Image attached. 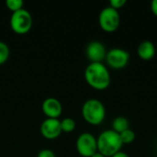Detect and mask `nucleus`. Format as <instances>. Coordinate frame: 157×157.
Returning a JSON list of instances; mask_svg holds the SVG:
<instances>
[{
	"instance_id": "obj_1",
	"label": "nucleus",
	"mask_w": 157,
	"mask_h": 157,
	"mask_svg": "<svg viewBox=\"0 0 157 157\" xmlns=\"http://www.w3.org/2000/svg\"><path fill=\"white\" fill-rule=\"evenodd\" d=\"M85 79L97 90H105L110 84L109 72L102 63H90L85 70Z\"/></svg>"
},
{
	"instance_id": "obj_2",
	"label": "nucleus",
	"mask_w": 157,
	"mask_h": 157,
	"mask_svg": "<svg viewBox=\"0 0 157 157\" xmlns=\"http://www.w3.org/2000/svg\"><path fill=\"white\" fill-rule=\"evenodd\" d=\"M98 152L104 156L111 157L119 153L122 147V143L120 138V134L113 130H107L102 132L97 138Z\"/></svg>"
},
{
	"instance_id": "obj_3",
	"label": "nucleus",
	"mask_w": 157,
	"mask_h": 157,
	"mask_svg": "<svg viewBox=\"0 0 157 157\" xmlns=\"http://www.w3.org/2000/svg\"><path fill=\"white\" fill-rule=\"evenodd\" d=\"M81 111L84 120L92 125L100 124L106 117V109L104 104L96 98H90L85 101Z\"/></svg>"
},
{
	"instance_id": "obj_4",
	"label": "nucleus",
	"mask_w": 157,
	"mask_h": 157,
	"mask_svg": "<svg viewBox=\"0 0 157 157\" xmlns=\"http://www.w3.org/2000/svg\"><path fill=\"white\" fill-rule=\"evenodd\" d=\"M31 14L25 8L12 12L10 17V27L12 30L17 34H25L29 32L32 27Z\"/></svg>"
},
{
	"instance_id": "obj_5",
	"label": "nucleus",
	"mask_w": 157,
	"mask_h": 157,
	"mask_svg": "<svg viewBox=\"0 0 157 157\" xmlns=\"http://www.w3.org/2000/svg\"><path fill=\"white\" fill-rule=\"evenodd\" d=\"M98 23L100 28L106 32L111 33L116 31L121 24L119 11L109 6L104 7L99 13Z\"/></svg>"
},
{
	"instance_id": "obj_6",
	"label": "nucleus",
	"mask_w": 157,
	"mask_h": 157,
	"mask_svg": "<svg viewBox=\"0 0 157 157\" xmlns=\"http://www.w3.org/2000/svg\"><path fill=\"white\" fill-rule=\"evenodd\" d=\"M75 145L78 154L83 157H91L98 152L97 138L89 132L81 133L76 139Z\"/></svg>"
},
{
	"instance_id": "obj_7",
	"label": "nucleus",
	"mask_w": 157,
	"mask_h": 157,
	"mask_svg": "<svg viewBox=\"0 0 157 157\" xmlns=\"http://www.w3.org/2000/svg\"><path fill=\"white\" fill-rule=\"evenodd\" d=\"M108 65L113 69L120 70L128 64L130 61V53L121 48H114L107 52L105 58Z\"/></svg>"
},
{
	"instance_id": "obj_8",
	"label": "nucleus",
	"mask_w": 157,
	"mask_h": 157,
	"mask_svg": "<svg viewBox=\"0 0 157 157\" xmlns=\"http://www.w3.org/2000/svg\"><path fill=\"white\" fill-rule=\"evenodd\" d=\"M62 132L61 121L59 119L47 118L40 124V133L47 139H55Z\"/></svg>"
},
{
	"instance_id": "obj_9",
	"label": "nucleus",
	"mask_w": 157,
	"mask_h": 157,
	"mask_svg": "<svg viewBox=\"0 0 157 157\" xmlns=\"http://www.w3.org/2000/svg\"><path fill=\"white\" fill-rule=\"evenodd\" d=\"M86 54L90 63H102V61L106 58L107 50L102 42L93 40L87 44Z\"/></svg>"
},
{
	"instance_id": "obj_10",
	"label": "nucleus",
	"mask_w": 157,
	"mask_h": 157,
	"mask_svg": "<svg viewBox=\"0 0 157 157\" xmlns=\"http://www.w3.org/2000/svg\"><path fill=\"white\" fill-rule=\"evenodd\" d=\"M41 109L48 118L58 119L63 112V106L60 100L50 97L43 100L41 104Z\"/></svg>"
},
{
	"instance_id": "obj_11",
	"label": "nucleus",
	"mask_w": 157,
	"mask_h": 157,
	"mask_svg": "<svg viewBox=\"0 0 157 157\" xmlns=\"http://www.w3.org/2000/svg\"><path fill=\"white\" fill-rule=\"evenodd\" d=\"M138 56L144 61H150L155 55V44L150 40L142 41L137 48Z\"/></svg>"
},
{
	"instance_id": "obj_12",
	"label": "nucleus",
	"mask_w": 157,
	"mask_h": 157,
	"mask_svg": "<svg viewBox=\"0 0 157 157\" xmlns=\"http://www.w3.org/2000/svg\"><path fill=\"white\" fill-rule=\"evenodd\" d=\"M129 125H130V122L125 117L119 116V117H117V118H115L113 120V121H112V129L111 130H113L115 132L120 134L122 132L130 129Z\"/></svg>"
},
{
	"instance_id": "obj_13",
	"label": "nucleus",
	"mask_w": 157,
	"mask_h": 157,
	"mask_svg": "<svg viewBox=\"0 0 157 157\" xmlns=\"http://www.w3.org/2000/svg\"><path fill=\"white\" fill-rule=\"evenodd\" d=\"M135 137H136L135 132L131 129H128L122 132L121 133H120V138L121 140L122 144H129L133 143L135 140Z\"/></svg>"
},
{
	"instance_id": "obj_14",
	"label": "nucleus",
	"mask_w": 157,
	"mask_h": 157,
	"mask_svg": "<svg viewBox=\"0 0 157 157\" xmlns=\"http://www.w3.org/2000/svg\"><path fill=\"white\" fill-rule=\"evenodd\" d=\"M61 128L62 132H71L75 129V121L72 118H64L61 121Z\"/></svg>"
},
{
	"instance_id": "obj_15",
	"label": "nucleus",
	"mask_w": 157,
	"mask_h": 157,
	"mask_svg": "<svg viewBox=\"0 0 157 157\" xmlns=\"http://www.w3.org/2000/svg\"><path fill=\"white\" fill-rule=\"evenodd\" d=\"M9 54H10V50L8 45L6 42L0 40V64H3L8 60Z\"/></svg>"
},
{
	"instance_id": "obj_16",
	"label": "nucleus",
	"mask_w": 157,
	"mask_h": 157,
	"mask_svg": "<svg viewBox=\"0 0 157 157\" xmlns=\"http://www.w3.org/2000/svg\"><path fill=\"white\" fill-rule=\"evenodd\" d=\"M23 5H24V2L22 0H6V6L12 12L22 9Z\"/></svg>"
},
{
	"instance_id": "obj_17",
	"label": "nucleus",
	"mask_w": 157,
	"mask_h": 157,
	"mask_svg": "<svg viewBox=\"0 0 157 157\" xmlns=\"http://www.w3.org/2000/svg\"><path fill=\"white\" fill-rule=\"evenodd\" d=\"M125 4H126V0H110L109 6H111L112 8L116 10H119L122 8Z\"/></svg>"
},
{
	"instance_id": "obj_18",
	"label": "nucleus",
	"mask_w": 157,
	"mask_h": 157,
	"mask_svg": "<svg viewBox=\"0 0 157 157\" xmlns=\"http://www.w3.org/2000/svg\"><path fill=\"white\" fill-rule=\"evenodd\" d=\"M37 157H56L55 156V154L53 151L50 150V149H42L40 150L38 155Z\"/></svg>"
},
{
	"instance_id": "obj_19",
	"label": "nucleus",
	"mask_w": 157,
	"mask_h": 157,
	"mask_svg": "<svg viewBox=\"0 0 157 157\" xmlns=\"http://www.w3.org/2000/svg\"><path fill=\"white\" fill-rule=\"evenodd\" d=\"M151 9L155 16L157 17V0H153L151 3Z\"/></svg>"
},
{
	"instance_id": "obj_20",
	"label": "nucleus",
	"mask_w": 157,
	"mask_h": 157,
	"mask_svg": "<svg viewBox=\"0 0 157 157\" xmlns=\"http://www.w3.org/2000/svg\"><path fill=\"white\" fill-rule=\"evenodd\" d=\"M111 157H130L126 153H124V152H121V151H120L119 153H117V154H115L113 156Z\"/></svg>"
},
{
	"instance_id": "obj_21",
	"label": "nucleus",
	"mask_w": 157,
	"mask_h": 157,
	"mask_svg": "<svg viewBox=\"0 0 157 157\" xmlns=\"http://www.w3.org/2000/svg\"><path fill=\"white\" fill-rule=\"evenodd\" d=\"M91 157H106V156H104V155H103L102 154H100L99 152H97L96 154H94V155H93Z\"/></svg>"
}]
</instances>
